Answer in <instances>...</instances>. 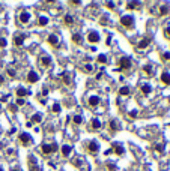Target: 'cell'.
Wrapping results in <instances>:
<instances>
[{
    "instance_id": "1",
    "label": "cell",
    "mask_w": 170,
    "mask_h": 171,
    "mask_svg": "<svg viewBox=\"0 0 170 171\" xmlns=\"http://www.w3.org/2000/svg\"><path fill=\"white\" fill-rule=\"evenodd\" d=\"M42 153L44 155H50V153H54L59 150V146L56 143H53V144H42V147H41Z\"/></svg>"
},
{
    "instance_id": "2",
    "label": "cell",
    "mask_w": 170,
    "mask_h": 171,
    "mask_svg": "<svg viewBox=\"0 0 170 171\" xmlns=\"http://www.w3.org/2000/svg\"><path fill=\"white\" fill-rule=\"evenodd\" d=\"M118 65H119L121 69H130L131 68V59L127 57V56H122L118 62Z\"/></svg>"
},
{
    "instance_id": "3",
    "label": "cell",
    "mask_w": 170,
    "mask_h": 171,
    "mask_svg": "<svg viewBox=\"0 0 170 171\" xmlns=\"http://www.w3.org/2000/svg\"><path fill=\"white\" fill-rule=\"evenodd\" d=\"M20 143L23 144L24 147H29V146H30V144H32L33 141H32V137H30L29 134L23 132V134H20Z\"/></svg>"
},
{
    "instance_id": "4",
    "label": "cell",
    "mask_w": 170,
    "mask_h": 171,
    "mask_svg": "<svg viewBox=\"0 0 170 171\" xmlns=\"http://www.w3.org/2000/svg\"><path fill=\"white\" fill-rule=\"evenodd\" d=\"M121 24L123 26V27H132L134 26V18L131 17V15H123L122 18H121Z\"/></svg>"
},
{
    "instance_id": "5",
    "label": "cell",
    "mask_w": 170,
    "mask_h": 171,
    "mask_svg": "<svg viewBox=\"0 0 170 171\" xmlns=\"http://www.w3.org/2000/svg\"><path fill=\"white\" fill-rule=\"evenodd\" d=\"M98 150H100V144H98L96 141H89L87 143V152L89 153H92V155H95V153L98 152Z\"/></svg>"
},
{
    "instance_id": "6",
    "label": "cell",
    "mask_w": 170,
    "mask_h": 171,
    "mask_svg": "<svg viewBox=\"0 0 170 171\" xmlns=\"http://www.w3.org/2000/svg\"><path fill=\"white\" fill-rule=\"evenodd\" d=\"M47 42L51 45V47L57 48V47H59V38H57V35L50 33V35H48V38H47Z\"/></svg>"
},
{
    "instance_id": "7",
    "label": "cell",
    "mask_w": 170,
    "mask_h": 171,
    "mask_svg": "<svg viewBox=\"0 0 170 171\" xmlns=\"http://www.w3.org/2000/svg\"><path fill=\"white\" fill-rule=\"evenodd\" d=\"M29 170L30 171H41L39 170V167H38V162H36V159H35V156H29Z\"/></svg>"
},
{
    "instance_id": "8",
    "label": "cell",
    "mask_w": 170,
    "mask_h": 171,
    "mask_svg": "<svg viewBox=\"0 0 170 171\" xmlns=\"http://www.w3.org/2000/svg\"><path fill=\"white\" fill-rule=\"evenodd\" d=\"M87 41L91 42V44L100 42V35H98V32H89V35H87Z\"/></svg>"
},
{
    "instance_id": "9",
    "label": "cell",
    "mask_w": 170,
    "mask_h": 171,
    "mask_svg": "<svg viewBox=\"0 0 170 171\" xmlns=\"http://www.w3.org/2000/svg\"><path fill=\"white\" fill-rule=\"evenodd\" d=\"M24 39H26V35H17L15 38H14V44L17 45V47H21V45L24 44Z\"/></svg>"
},
{
    "instance_id": "10",
    "label": "cell",
    "mask_w": 170,
    "mask_h": 171,
    "mask_svg": "<svg viewBox=\"0 0 170 171\" xmlns=\"http://www.w3.org/2000/svg\"><path fill=\"white\" fill-rule=\"evenodd\" d=\"M38 80H39V75L35 71H30L27 74V81H29V83H36Z\"/></svg>"
},
{
    "instance_id": "11",
    "label": "cell",
    "mask_w": 170,
    "mask_h": 171,
    "mask_svg": "<svg viewBox=\"0 0 170 171\" xmlns=\"http://www.w3.org/2000/svg\"><path fill=\"white\" fill-rule=\"evenodd\" d=\"M149 44H150V38H143V39L137 44V48H139V50H145Z\"/></svg>"
},
{
    "instance_id": "12",
    "label": "cell",
    "mask_w": 170,
    "mask_h": 171,
    "mask_svg": "<svg viewBox=\"0 0 170 171\" xmlns=\"http://www.w3.org/2000/svg\"><path fill=\"white\" fill-rule=\"evenodd\" d=\"M101 126H102V123H101V120H98V119H93L91 122V129L92 131H100Z\"/></svg>"
},
{
    "instance_id": "13",
    "label": "cell",
    "mask_w": 170,
    "mask_h": 171,
    "mask_svg": "<svg viewBox=\"0 0 170 171\" xmlns=\"http://www.w3.org/2000/svg\"><path fill=\"white\" fill-rule=\"evenodd\" d=\"M15 93H17V96H18V98H24V96H29L30 95V92H29L27 89H24V87H18Z\"/></svg>"
},
{
    "instance_id": "14",
    "label": "cell",
    "mask_w": 170,
    "mask_h": 171,
    "mask_svg": "<svg viewBox=\"0 0 170 171\" xmlns=\"http://www.w3.org/2000/svg\"><path fill=\"white\" fill-rule=\"evenodd\" d=\"M111 152H114L116 153V155H118V156H122L123 155V147L121 146V144H113V147H111Z\"/></svg>"
},
{
    "instance_id": "15",
    "label": "cell",
    "mask_w": 170,
    "mask_h": 171,
    "mask_svg": "<svg viewBox=\"0 0 170 171\" xmlns=\"http://www.w3.org/2000/svg\"><path fill=\"white\" fill-rule=\"evenodd\" d=\"M20 21H21L23 24H27V23L30 21V14L26 12V11H23V12L20 14Z\"/></svg>"
},
{
    "instance_id": "16",
    "label": "cell",
    "mask_w": 170,
    "mask_h": 171,
    "mask_svg": "<svg viewBox=\"0 0 170 171\" xmlns=\"http://www.w3.org/2000/svg\"><path fill=\"white\" fill-rule=\"evenodd\" d=\"M161 81H163V84L170 86V74H169L167 71H164L163 74H161Z\"/></svg>"
},
{
    "instance_id": "17",
    "label": "cell",
    "mask_w": 170,
    "mask_h": 171,
    "mask_svg": "<svg viewBox=\"0 0 170 171\" xmlns=\"http://www.w3.org/2000/svg\"><path fill=\"white\" fill-rule=\"evenodd\" d=\"M60 78H62V81H63L66 86H71V84H72V81H71V75L66 74V72H63V74L60 75Z\"/></svg>"
},
{
    "instance_id": "18",
    "label": "cell",
    "mask_w": 170,
    "mask_h": 171,
    "mask_svg": "<svg viewBox=\"0 0 170 171\" xmlns=\"http://www.w3.org/2000/svg\"><path fill=\"white\" fill-rule=\"evenodd\" d=\"M109 129H110L111 132H118V131H119L118 122H116V120H110V122H109Z\"/></svg>"
},
{
    "instance_id": "19",
    "label": "cell",
    "mask_w": 170,
    "mask_h": 171,
    "mask_svg": "<svg viewBox=\"0 0 170 171\" xmlns=\"http://www.w3.org/2000/svg\"><path fill=\"white\" fill-rule=\"evenodd\" d=\"M87 104L91 107H96L98 104H100V98H98V96H91L87 99Z\"/></svg>"
},
{
    "instance_id": "20",
    "label": "cell",
    "mask_w": 170,
    "mask_h": 171,
    "mask_svg": "<svg viewBox=\"0 0 170 171\" xmlns=\"http://www.w3.org/2000/svg\"><path fill=\"white\" fill-rule=\"evenodd\" d=\"M71 152H72V147L71 146H62V156L68 158L71 155Z\"/></svg>"
},
{
    "instance_id": "21",
    "label": "cell",
    "mask_w": 170,
    "mask_h": 171,
    "mask_svg": "<svg viewBox=\"0 0 170 171\" xmlns=\"http://www.w3.org/2000/svg\"><path fill=\"white\" fill-rule=\"evenodd\" d=\"M41 65H42L44 68L50 66V65H51V57H50V56H44V57L41 59Z\"/></svg>"
},
{
    "instance_id": "22",
    "label": "cell",
    "mask_w": 170,
    "mask_h": 171,
    "mask_svg": "<svg viewBox=\"0 0 170 171\" xmlns=\"http://www.w3.org/2000/svg\"><path fill=\"white\" fill-rule=\"evenodd\" d=\"M63 21H65L66 26H72V24H74V17L69 15V14H66V15L63 17Z\"/></svg>"
},
{
    "instance_id": "23",
    "label": "cell",
    "mask_w": 170,
    "mask_h": 171,
    "mask_svg": "<svg viewBox=\"0 0 170 171\" xmlns=\"http://www.w3.org/2000/svg\"><path fill=\"white\" fill-rule=\"evenodd\" d=\"M42 122V114L41 113H36L32 116V123H41Z\"/></svg>"
},
{
    "instance_id": "24",
    "label": "cell",
    "mask_w": 170,
    "mask_h": 171,
    "mask_svg": "<svg viewBox=\"0 0 170 171\" xmlns=\"http://www.w3.org/2000/svg\"><path fill=\"white\" fill-rule=\"evenodd\" d=\"M71 39H72V42L74 44H82V35H80V33H74L72 36H71Z\"/></svg>"
},
{
    "instance_id": "25",
    "label": "cell",
    "mask_w": 170,
    "mask_h": 171,
    "mask_svg": "<svg viewBox=\"0 0 170 171\" xmlns=\"http://www.w3.org/2000/svg\"><path fill=\"white\" fill-rule=\"evenodd\" d=\"M143 72H145L146 75H152L154 74V68H152V65H145L143 66Z\"/></svg>"
},
{
    "instance_id": "26",
    "label": "cell",
    "mask_w": 170,
    "mask_h": 171,
    "mask_svg": "<svg viewBox=\"0 0 170 171\" xmlns=\"http://www.w3.org/2000/svg\"><path fill=\"white\" fill-rule=\"evenodd\" d=\"M130 92H131V90H130V87H128V86H123V87H121V89H119V93H121L122 96H128V95H130Z\"/></svg>"
},
{
    "instance_id": "27",
    "label": "cell",
    "mask_w": 170,
    "mask_h": 171,
    "mask_svg": "<svg viewBox=\"0 0 170 171\" xmlns=\"http://www.w3.org/2000/svg\"><path fill=\"white\" fill-rule=\"evenodd\" d=\"M150 92H152V87H150L149 84H143V86H141V93H143V95H149Z\"/></svg>"
},
{
    "instance_id": "28",
    "label": "cell",
    "mask_w": 170,
    "mask_h": 171,
    "mask_svg": "<svg viewBox=\"0 0 170 171\" xmlns=\"http://www.w3.org/2000/svg\"><path fill=\"white\" fill-rule=\"evenodd\" d=\"M170 12V8L167 5H163V6H160V15H167Z\"/></svg>"
},
{
    "instance_id": "29",
    "label": "cell",
    "mask_w": 170,
    "mask_h": 171,
    "mask_svg": "<svg viewBox=\"0 0 170 171\" xmlns=\"http://www.w3.org/2000/svg\"><path fill=\"white\" fill-rule=\"evenodd\" d=\"M38 24H39V26H42V27H44V26H47V24H48V18H47V17H39Z\"/></svg>"
},
{
    "instance_id": "30",
    "label": "cell",
    "mask_w": 170,
    "mask_h": 171,
    "mask_svg": "<svg viewBox=\"0 0 170 171\" xmlns=\"http://www.w3.org/2000/svg\"><path fill=\"white\" fill-rule=\"evenodd\" d=\"M139 5H140L139 2H128L127 3V8L128 9H139Z\"/></svg>"
},
{
    "instance_id": "31",
    "label": "cell",
    "mask_w": 170,
    "mask_h": 171,
    "mask_svg": "<svg viewBox=\"0 0 170 171\" xmlns=\"http://www.w3.org/2000/svg\"><path fill=\"white\" fill-rule=\"evenodd\" d=\"M83 71H84V72H87V74H91V72L93 71V66L91 65V63H87V65H84V66H83Z\"/></svg>"
},
{
    "instance_id": "32",
    "label": "cell",
    "mask_w": 170,
    "mask_h": 171,
    "mask_svg": "<svg viewBox=\"0 0 170 171\" xmlns=\"http://www.w3.org/2000/svg\"><path fill=\"white\" fill-rule=\"evenodd\" d=\"M105 168H107V171H116V165L113 162H109V164L105 165Z\"/></svg>"
},
{
    "instance_id": "33",
    "label": "cell",
    "mask_w": 170,
    "mask_h": 171,
    "mask_svg": "<svg viewBox=\"0 0 170 171\" xmlns=\"http://www.w3.org/2000/svg\"><path fill=\"white\" fill-rule=\"evenodd\" d=\"M72 122H74L75 125H80V123H82V122H83V119H82V116H74V117H72Z\"/></svg>"
},
{
    "instance_id": "34",
    "label": "cell",
    "mask_w": 170,
    "mask_h": 171,
    "mask_svg": "<svg viewBox=\"0 0 170 171\" xmlns=\"http://www.w3.org/2000/svg\"><path fill=\"white\" fill-rule=\"evenodd\" d=\"M98 63H107V57L104 56V54H100V56H98Z\"/></svg>"
},
{
    "instance_id": "35",
    "label": "cell",
    "mask_w": 170,
    "mask_h": 171,
    "mask_svg": "<svg viewBox=\"0 0 170 171\" xmlns=\"http://www.w3.org/2000/svg\"><path fill=\"white\" fill-rule=\"evenodd\" d=\"M155 150H157L158 153H163V150H164V144H157V146H155Z\"/></svg>"
},
{
    "instance_id": "36",
    "label": "cell",
    "mask_w": 170,
    "mask_h": 171,
    "mask_svg": "<svg viewBox=\"0 0 170 171\" xmlns=\"http://www.w3.org/2000/svg\"><path fill=\"white\" fill-rule=\"evenodd\" d=\"M161 59H163L164 62H166V60H170V53H169V51L163 53V56H161Z\"/></svg>"
},
{
    "instance_id": "37",
    "label": "cell",
    "mask_w": 170,
    "mask_h": 171,
    "mask_svg": "<svg viewBox=\"0 0 170 171\" xmlns=\"http://www.w3.org/2000/svg\"><path fill=\"white\" fill-rule=\"evenodd\" d=\"M137 114H139V111L137 110H132V111H130V117H131V119H136V117H137Z\"/></svg>"
},
{
    "instance_id": "38",
    "label": "cell",
    "mask_w": 170,
    "mask_h": 171,
    "mask_svg": "<svg viewBox=\"0 0 170 171\" xmlns=\"http://www.w3.org/2000/svg\"><path fill=\"white\" fill-rule=\"evenodd\" d=\"M164 36L167 39H170V27H166V29H164Z\"/></svg>"
},
{
    "instance_id": "39",
    "label": "cell",
    "mask_w": 170,
    "mask_h": 171,
    "mask_svg": "<svg viewBox=\"0 0 170 171\" xmlns=\"http://www.w3.org/2000/svg\"><path fill=\"white\" fill-rule=\"evenodd\" d=\"M24 99L23 98H18V99H17V107H21V105H24Z\"/></svg>"
},
{
    "instance_id": "40",
    "label": "cell",
    "mask_w": 170,
    "mask_h": 171,
    "mask_svg": "<svg viewBox=\"0 0 170 171\" xmlns=\"http://www.w3.org/2000/svg\"><path fill=\"white\" fill-rule=\"evenodd\" d=\"M5 47H6V39L0 38V48H5Z\"/></svg>"
},
{
    "instance_id": "41",
    "label": "cell",
    "mask_w": 170,
    "mask_h": 171,
    "mask_svg": "<svg viewBox=\"0 0 170 171\" xmlns=\"http://www.w3.org/2000/svg\"><path fill=\"white\" fill-rule=\"evenodd\" d=\"M53 111H54V113H59V111H60V105H59V104H54V105H53Z\"/></svg>"
},
{
    "instance_id": "42",
    "label": "cell",
    "mask_w": 170,
    "mask_h": 171,
    "mask_svg": "<svg viewBox=\"0 0 170 171\" xmlns=\"http://www.w3.org/2000/svg\"><path fill=\"white\" fill-rule=\"evenodd\" d=\"M17 110H18V107H17V105H9V111H12V113H17Z\"/></svg>"
},
{
    "instance_id": "43",
    "label": "cell",
    "mask_w": 170,
    "mask_h": 171,
    "mask_svg": "<svg viewBox=\"0 0 170 171\" xmlns=\"http://www.w3.org/2000/svg\"><path fill=\"white\" fill-rule=\"evenodd\" d=\"M8 74H9V77H15V75H17L15 71H12L11 68H8Z\"/></svg>"
},
{
    "instance_id": "44",
    "label": "cell",
    "mask_w": 170,
    "mask_h": 171,
    "mask_svg": "<svg viewBox=\"0 0 170 171\" xmlns=\"http://www.w3.org/2000/svg\"><path fill=\"white\" fill-rule=\"evenodd\" d=\"M107 6H109L110 9H114V3L113 2H107Z\"/></svg>"
},
{
    "instance_id": "45",
    "label": "cell",
    "mask_w": 170,
    "mask_h": 171,
    "mask_svg": "<svg viewBox=\"0 0 170 171\" xmlns=\"http://www.w3.org/2000/svg\"><path fill=\"white\" fill-rule=\"evenodd\" d=\"M71 3H72V5H80L82 2H80V0H74V2H71Z\"/></svg>"
},
{
    "instance_id": "46",
    "label": "cell",
    "mask_w": 170,
    "mask_h": 171,
    "mask_svg": "<svg viewBox=\"0 0 170 171\" xmlns=\"http://www.w3.org/2000/svg\"><path fill=\"white\" fill-rule=\"evenodd\" d=\"M3 80H5V78H3L2 75H0V86H2V84H3Z\"/></svg>"
},
{
    "instance_id": "47",
    "label": "cell",
    "mask_w": 170,
    "mask_h": 171,
    "mask_svg": "<svg viewBox=\"0 0 170 171\" xmlns=\"http://www.w3.org/2000/svg\"><path fill=\"white\" fill-rule=\"evenodd\" d=\"M11 171H21V170H17V168H15V170H14V168H12V170H11Z\"/></svg>"
},
{
    "instance_id": "48",
    "label": "cell",
    "mask_w": 170,
    "mask_h": 171,
    "mask_svg": "<svg viewBox=\"0 0 170 171\" xmlns=\"http://www.w3.org/2000/svg\"><path fill=\"white\" fill-rule=\"evenodd\" d=\"M0 171H3V168H2V167H0Z\"/></svg>"
}]
</instances>
